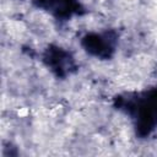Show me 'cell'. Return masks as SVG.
I'll list each match as a JSON object with an SVG mask.
<instances>
[{
  "label": "cell",
  "instance_id": "cell-3",
  "mask_svg": "<svg viewBox=\"0 0 157 157\" xmlns=\"http://www.w3.org/2000/svg\"><path fill=\"white\" fill-rule=\"evenodd\" d=\"M32 5L48 13L59 25L66 23L77 16H83L87 10L81 0H32Z\"/></svg>",
  "mask_w": 157,
  "mask_h": 157
},
{
  "label": "cell",
  "instance_id": "cell-2",
  "mask_svg": "<svg viewBox=\"0 0 157 157\" xmlns=\"http://www.w3.org/2000/svg\"><path fill=\"white\" fill-rule=\"evenodd\" d=\"M83 52L98 60H110L119 45V32L114 28L90 31L80 38Z\"/></svg>",
  "mask_w": 157,
  "mask_h": 157
},
{
  "label": "cell",
  "instance_id": "cell-4",
  "mask_svg": "<svg viewBox=\"0 0 157 157\" xmlns=\"http://www.w3.org/2000/svg\"><path fill=\"white\" fill-rule=\"evenodd\" d=\"M42 61L45 67L58 78L67 77L77 67L71 52L56 44H49L43 50Z\"/></svg>",
  "mask_w": 157,
  "mask_h": 157
},
{
  "label": "cell",
  "instance_id": "cell-1",
  "mask_svg": "<svg viewBox=\"0 0 157 157\" xmlns=\"http://www.w3.org/2000/svg\"><path fill=\"white\" fill-rule=\"evenodd\" d=\"M113 107L129 118L137 139L146 140L157 131V83L117 94Z\"/></svg>",
  "mask_w": 157,
  "mask_h": 157
}]
</instances>
